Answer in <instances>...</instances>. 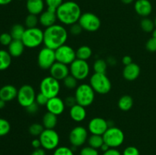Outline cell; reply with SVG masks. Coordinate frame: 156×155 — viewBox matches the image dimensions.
Wrapping results in <instances>:
<instances>
[{"label":"cell","instance_id":"obj_53","mask_svg":"<svg viewBox=\"0 0 156 155\" xmlns=\"http://www.w3.org/2000/svg\"><path fill=\"white\" fill-rule=\"evenodd\" d=\"M5 103H6L5 101H4V100L0 99V109H3V108L5 106Z\"/></svg>","mask_w":156,"mask_h":155},{"label":"cell","instance_id":"obj_36","mask_svg":"<svg viewBox=\"0 0 156 155\" xmlns=\"http://www.w3.org/2000/svg\"><path fill=\"white\" fill-rule=\"evenodd\" d=\"M44 130V126L40 123H33L29 127V132L33 136H40Z\"/></svg>","mask_w":156,"mask_h":155},{"label":"cell","instance_id":"obj_42","mask_svg":"<svg viewBox=\"0 0 156 155\" xmlns=\"http://www.w3.org/2000/svg\"><path fill=\"white\" fill-rule=\"evenodd\" d=\"M122 155H140V150L134 146H129L123 150Z\"/></svg>","mask_w":156,"mask_h":155},{"label":"cell","instance_id":"obj_9","mask_svg":"<svg viewBox=\"0 0 156 155\" xmlns=\"http://www.w3.org/2000/svg\"><path fill=\"white\" fill-rule=\"evenodd\" d=\"M36 96L33 87L29 84H24L18 89L17 100L21 106L27 108L32 103H35Z\"/></svg>","mask_w":156,"mask_h":155},{"label":"cell","instance_id":"obj_25","mask_svg":"<svg viewBox=\"0 0 156 155\" xmlns=\"http://www.w3.org/2000/svg\"><path fill=\"white\" fill-rule=\"evenodd\" d=\"M57 115L50 112H47L43 116L42 125L44 126V129H54L57 124Z\"/></svg>","mask_w":156,"mask_h":155},{"label":"cell","instance_id":"obj_6","mask_svg":"<svg viewBox=\"0 0 156 155\" xmlns=\"http://www.w3.org/2000/svg\"><path fill=\"white\" fill-rule=\"evenodd\" d=\"M40 92L49 99L57 97L60 92L59 81L50 75L44 78L40 84Z\"/></svg>","mask_w":156,"mask_h":155},{"label":"cell","instance_id":"obj_26","mask_svg":"<svg viewBox=\"0 0 156 155\" xmlns=\"http://www.w3.org/2000/svg\"><path fill=\"white\" fill-rule=\"evenodd\" d=\"M12 63V56L8 51L0 50V71H4L9 68Z\"/></svg>","mask_w":156,"mask_h":155},{"label":"cell","instance_id":"obj_17","mask_svg":"<svg viewBox=\"0 0 156 155\" xmlns=\"http://www.w3.org/2000/svg\"><path fill=\"white\" fill-rule=\"evenodd\" d=\"M46 108L47 109V112H51L58 116L64 112L66 104L64 100H62L57 96V97L49 99L48 102L46 105Z\"/></svg>","mask_w":156,"mask_h":155},{"label":"cell","instance_id":"obj_23","mask_svg":"<svg viewBox=\"0 0 156 155\" xmlns=\"http://www.w3.org/2000/svg\"><path fill=\"white\" fill-rule=\"evenodd\" d=\"M140 74V68L137 64L131 63L130 65H126L123 70V76L126 80L132 81L138 78Z\"/></svg>","mask_w":156,"mask_h":155},{"label":"cell","instance_id":"obj_40","mask_svg":"<svg viewBox=\"0 0 156 155\" xmlns=\"http://www.w3.org/2000/svg\"><path fill=\"white\" fill-rule=\"evenodd\" d=\"M80 155H99L98 150L95 148L90 147V146H86L81 149Z\"/></svg>","mask_w":156,"mask_h":155},{"label":"cell","instance_id":"obj_15","mask_svg":"<svg viewBox=\"0 0 156 155\" xmlns=\"http://www.w3.org/2000/svg\"><path fill=\"white\" fill-rule=\"evenodd\" d=\"M109 127V123L107 120L101 117H95L88 122V130L91 135H103Z\"/></svg>","mask_w":156,"mask_h":155},{"label":"cell","instance_id":"obj_30","mask_svg":"<svg viewBox=\"0 0 156 155\" xmlns=\"http://www.w3.org/2000/svg\"><path fill=\"white\" fill-rule=\"evenodd\" d=\"M25 30L26 29L24 28V26L20 24H16L12 26V27L11 28L10 34L12 35L13 40H21Z\"/></svg>","mask_w":156,"mask_h":155},{"label":"cell","instance_id":"obj_32","mask_svg":"<svg viewBox=\"0 0 156 155\" xmlns=\"http://www.w3.org/2000/svg\"><path fill=\"white\" fill-rule=\"evenodd\" d=\"M140 26L143 31L146 33H151L154 30L155 27V23L152 20L148 18H143L140 22Z\"/></svg>","mask_w":156,"mask_h":155},{"label":"cell","instance_id":"obj_21","mask_svg":"<svg viewBox=\"0 0 156 155\" xmlns=\"http://www.w3.org/2000/svg\"><path fill=\"white\" fill-rule=\"evenodd\" d=\"M18 91L15 86L12 84H6L0 88V99L5 102L12 101L17 98Z\"/></svg>","mask_w":156,"mask_h":155},{"label":"cell","instance_id":"obj_31","mask_svg":"<svg viewBox=\"0 0 156 155\" xmlns=\"http://www.w3.org/2000/svg\"><path fill=\"white\" fill-rule=\"evenodd\" d=\"M107 68H108V63L104 59H97L93 65V69H94V73L106 74Z\"/></svg>","mask_w":156,"mask_h":155},{"label":"cell","instance_id":"obj_7","mask_svg":"<svg viewBox=\"0 0 156 155\" xmlns=\"http://www.w3.org/2000/svg\"><path fill=\"white\" fill-rule=\"evenodd\" d=\"M104 141L111 148H117L123 144L124 141V133L119 128L111 126L103 135Z\"/></svg>","mask_w":156,"mask_h":155},{"label":"cell","instance_id":"obj_3","mask_svg":"<svg viewBox=\"0 0 156 155\" xmlns=\"http://www.w3.org/2000/svg\"><path fill=\"white\" fill-rule=\"evenodd\" d=\"M94 95L95 92L89 84H82L76 88L74 96L78 104L87 107L93 103Z\"/></svg>","mask_w":156,"mask_h":155},{"label":"cell","instance_id":"obj_43","mask_svg":"<svg viewBox=\"0 0 156 155\" xmlns=\"http://www.w3.org/2000/svg\"><path fill=\"white\" fill-rule=\"evenodd\" d=\"M48 100H49L48 97H47L44 94H43L42 93L40 92L39 94H37L36 100H35V102H36L39 106H46L47 102H48Z\"/></svg>","mask_w":156,"mask_h":155},{"label":"cell","instance_id":"obj_29","mask_svg":"<svg viewBox=\"0 0 156 155\" xmlns=\"http://www.w3.org/2000/svg\"><path fill=\"white\" fill-rule=\"evenodd\" d=\"M87 141H88V146L97 149V150L100 149L102 144L105 143L103 136L98 135H91L90 136H88Z\"/></svg>","mask_w":156,"mask_h":155},{"label":"cell","instance_id":"obj_47","mask_svg":"<svg viewBox=\"0 0 156 155\" xmlns=\"http://www.w3.org/2000/svg\"><path fill=\"white\" fill-rule=\"evenodd\" d=\"M103 155H122L117 148H110L107 151L104 152Z\"/></svg>","mask_w":156,"mask_h":155},{"label":"cell","instance_id":"obj_13","mask_svg":"<svg viewBox=\"0 0 156 155\" xmlns=\"http://www.w3.org/2000/svg\"><path fill=\"white\" fill-rule=\"evenodd\" d=\"M56 62L54 50L44 46L40 50L37 56V63L40 68L44 70L50 69Z\"/></svg>","mask_w":156,"mask_h":155},{"label":"cell","instance_id":"obj_52","mask_svg":"<svg viewBox=\"0 0 156 155\" xmlns=\"http://www.w3.org/2000/svg\"><path fill=\"white\" fill-rule=\"evenodd\" d=\"M12 2V0H0V5H7Z\"/></svg>","mask_w":156,"mask_h":155},{"label":"cell","instance_id":"obj_54","mask_svg":"<svg viewBox=\"0 0 156 155\" xmlns=\"http://www.w3.org/2000/svg\"><path fill=\"white\" fill-rule=\"evenodd\" d=\"M134 0H121V2L123 3H124V4H130V3H132L133 2Z\"/></svg>","mask_w":156,"mask_h":155},{"label":"cell","instance_id":"obj_35","mask_svg":"<svg viewBox=\"0 0 156 155\" xmlns=\"http://www.w3.org/2000/svg\"><path fill=\"white\" fill-rule=\"evenodd\" d=\"M10 123L5 119L0 118V137L8 135L10 132Z\"/></svg>","mask_w":156,"mask_h":155},{"label":"cell","instance_id":"obj_20","mask_svg":"<svg viewBox=\"0 0 156 155\" xmlns=\"http://www.w3.org/2000/svg\"><path fill=\"white\" fill-rule=\"evenodd\" d=\"M87 112L85 107L76 103L69 109V116L73 121L81 122L86 118Z\"/></svg>","mask_w":156,"mask_h":155},{"label":"cell","instance_id":"obj_24","mask_svg":"<svg viewBox=\"0 0 156 155\" xmlns=\"http://www.w3.org/2000/svg\"><path fill=\"white\" fill-rule=\"evenodd\" d=\"M24 48L25 46L22 41L13 40L8 46V52L12 56V57H19L24 53Z\"/></svg>","mask_w":156,"mask_h":155},{"label":"cell","instance_id":"obj_4","mask_svg":"<svg viewBox=\"0 0 156 155\" xmlns=\"http://www.w3.org/2000/svg\"><path fill=\"white\" fill-rule=\"evenodd\" d=\"M21 41L27 48L34 49L40 46L44 43V31L39 27L27 28Z\"/></svg>","mask_w":156,"mask_h":155},{"label":"cell","instance_id":"obj_22","mask_svg":"<svg viewBox=\"0 0 156 155\" xmlns=\"http://www.w3.org/2000/svg\"><path fill=\"white\" fill-rule=\"evenodd\" d=\"M45 5L44 0H27L26 9L29 14L40 15L44 12Z\"/></svg>","mask_w":156,"mask_h":155},{"label":"cell","instance_id":"obj_11","mask_svg":"<svg viewBox=\"0 0 156 155\" xmlns=\"http://www.w3.org/2000/svg\"><path fill=\"white\" fill-rule=\"evenodd\" d=\"M79 24L82 29L88 32H95L100 28L101 20L94 13L85 12L82 14L79 20Z\"/></svg>","mask_w":156,"mask_h":155},{"label":"cell","instance_id":"obj_33","mask_svg":"<svg viewBox=\"0 0 156 155\" xmlns=\"http://www.w3.org/2000/svg\"><path fill=\"white\" fill-rule=\"evenodd\" d=\"M62 82H63L64 87L67 89H76L78 87V80L71 74H69L66 78H65L62 80Z\"/></svg>","mask_w":156,"mask_h":155},{"label":"cell","instance_id":"obj_38","mask_svg":"<svg viewBox=\"0 0 156 155\" xmlns=\"http://www.w3.org/2000/svg\"><path fill=\"white\" fill-rule=\"evenodd\" d=\"M47 9L56 12V9L62 4L63 0H44Z\"/></svg>","mask_w":156,"mask_h":155},{"label":"cell","instance_id":"obj_12","mask_svg":"<svg viewBox=\"0 0 156 155\" xmlns=\"http://www.w3.org/2000/svg\"><path fill=\"white\" fill-rule=\"evenodd\" d=\"M55 55L56 62L66 65H70L77 59L76 51L73 50V47L66 44L55 50Z\"/></svg>","mask_w":156,"mask_h":155},{"label":"cell","instance_id":"obj_16","mask_svg":"<svg viewBox=\"0 0 156 155\" xmlns=\"http://www.w3.org/2000/svg\"><path fill=\"white\" fill-rule=\"evenodd\" d=\"M49 70H50V76L58 81H62L69 74H70L69 67L65 64L58 62H55Z\"/></svg>","mask_w":156,"mask_h":155},{"label":"cell","instance_id":"obj_34","mask_svg":"<svg viewBox=\"0 0 156 155\" xmlns=\"http://www.w3.org/2000/svg\"><path fill=\"white\" fill-rule=\"evenodd\" d=\"M38 23H39V17H37V15H32V14H29L28 15H27L24 21V24L27 28L37 27Z\"/></svg>","mask_w":156,"mask_h":155},{"label":"cell","instance_id":"obj_37","mask_svg":"<svg viewBox=\"0 0 156 155\" xmlns=\"http://www.w3.org/2000/svg\"><path fill=\"white\" fill-rule=\"evenodd\" d=\"M53 155H74V152L73 149L70 147L60 146L55 149Z\"/></svg>","mask_w":156,"mask_h":155},{"label":"cell","instance_id":"obj_8","mask_svg":"<svg viewBox=\"0 0 156 155\" xmlns=\"http://www.w3.org/2000/svg\"><path fill=\"white\" fill-rule=\"evenodd\" d=\"M41 142V147L44 150H53L59 147V135L54 129H44L42 133L39 136Z\"/></svg>","mask_w":156,"mask_h":155},{"label":"cell","instance_id":"obj_5","mask_svg":"<svg viewBox=\"0 0 156 155\" xmlns=\"http://www.w3.org/2000/svg\"><path fill=\"white\" fill-rule=\"evenodd\" d=\"M89 84L99 94H106L111 90V82L106 74L94 73L90 78Z\"/></svg>","mask_w":156,"mask_h":155},{"label":"cell","instance_id":"obj_49","mask_svg":"<svg viewBox=\"0 0 156 155\" xmlns=\"http://www.w3.org/2000/svg\"><path fill=\"white\" fill-rule=\"evenodd\" d=\"M30 155H46V151L44 148H37V149H34L33 152L31 153Z\"/></svg>","mask_w":156,"mask_h":155},{"label":"cell","instance_id":"obj_2","mask_svg":"<svg viewBox=\"0 0 156 155\" xmlns=\"http://www.w3.org/2000/svg\"><path fill=\"white\" fill-rule=\"evenodd\" d=\"M57 20L64 25L71 26L79 22L82 15V10L78 3L73 1L63 2L56 9Z\"/></svg>","mask_w":156,"mask_h":155},{"label":"cell","instance_id":"obj_28","mask_svg":"<svg viewBox=\"0 0 156 155\" xmlns=\"http://www.w3.org/2000/svg\"><path fill=\"white\" fill-rule=\"evenodd\" d=\"M92 50L88 46H82L76 50V58L81 60L87 61L91 58Z\"/></svg>","mask_w":156,"mask_h":155},{"label":"cell","instance_id":"obj_45","mask_svg":"<svg viewBox=\"0 0 156 155\" xmlns=\"http://www.w3.org/2000/svg\"><path fill=\"white\" fill-rule=\"evenodd\" d=\"M64 102H65L66 106H69V108L72 107V106H73L74 105H76V103H76V100L75 96H69V97H67L65 99Z\"/></svg>","mask_w":156,"mask_h":155},{"label":"cell","instance_id":"obj_39","mask_svg":"<svg viewBox=\"0 0 156 155\" xmlns=\"http://www.w3.org/2000/svg\"><path fill=\"white\" fill-rule=\"evenodd\" d=\"M12 40H13V38L10 33H2L0 34V43L2 46H9Z\"/></svg>","mask_w":156,"mask_h":155},{"label":"cell","instance_id":"obj_51","mask_svg":"<svg viewBox=\"0 0 156 155\" xmlns=\"http://www.w3.org/2000/svg\"><path fill=\"white\" fill-rule=\"evenodd\" d=\"M110 148H111V147H110L108 145V144H105V143H104V144H102L101 147L100 149H101V150L103 152H105V151H107V150H109Z\"/></svg>","mask_w":156,"mask_h":155},{"label":"cell","instance_id":"obj_18","mask_svg":"<svg viewBox=\"0 0 156 155\" xmlns=\"http://www.w3.org/2000/svg\"><path fill=\"white\" fill-rule=\"evenodd\" d=\"M134 9L137 15L146 18L152 12V3L149 0H136L134 4Z\"/></svg>","mask_w":156,"mask_h":155},{"label":"cell","instance_id":"obj_10","mask_svg":"<svg viewBox=\"0 0 156 155\" xmlns=\"http://www.w3.org/2000/svg\"><path fill=\"white\" fill-rule=\"evenodd\" d=\"M70 74L78 81L85 80L90 74V66L87 61L76 59L69 65Z\"/></svg>","mask_w":156,"mask_h":155},{"label":"cell","instance_id":"obj_44","mask_svg":"<svg viewBox=\"0 0 156 155\" xmlns=\"http://www.w3.org/2000/svg\"><path fill=\"white\" fill-rule=\"evenodd\" d=\"M146 50L149 52H156V38L151 37L150 39L148 40L146 44Z\"/></svg>","mask_w":156,"mask_h":155},{"label":"cell","instance_id":"obj_1","mask_svg":"<svg viewBox=\"0 0 156 155\" xmlns=\"http://www.w3.org/2000/svg\"><path fill=\"white\" fill-rule=\"evenodd\" d=\"M68 39V32L65 27L61 24H55L54 25L47 27L44 31V46L52 50H56L64 45Z\"/></svg>","mask_w":156,"mask_h":155},{"label":"cell","instance_id":"obj_41","mask_svg":"<svg viewBox=\"0 0 156 155\" xmlns=\"http://www.w3.org/2000/svg\"><path fill=\"white\" fill-rule=\"evenodd\" d=\"M82 30H83V29L81 27L80 24H79V22L76 23V24H72V25L70 26L69 32L72 35H73V36H78V35H79L82 33Z\"/></svg>","mask_w":156,"mask_h":155},{"label":"cell","instance_id":"obj_55","mask_svg":"<svg viewBox=\"0 0 156 155\" xmlns=\"http://www.w3.org/2000/svg\"><path fill=\"white\" fill-rule=\"evenodd\" d=\"M152 37L156 38V28L154 29V30L152 31Z\"/></svg>","mask_w":156,"mask_h":155},{"label":"cell","instance_id":"obj_56","mask_svg":"<svg viewBox=\"0 0 156 155\" xmlns=\"http://www.w3.org/2000/svg\"><path fill=\"white\" fill-rule=\"evenodd\" d=\"M154 23H155V27L156 28V18H155V21H154Z\"/></svg>","mask_w":156,"mask_h":155},{"label":"cell","instance_id":"obj_27","mask_svg":"<svg viewBox=\"0 0 156 155\" xmlns=\"http://www.w3.org/2000/svg\"><path fill=\"white\" fill-rule=\"evenodd\" d=\"M133 106V99L129 95H123L119 99L118 107L123 111H128Z\"/></svg>","mask_w":156,"mask_h":155},{"label":"cell","instance_id":"obj_14","mask_svg":"<svg viewBox=\"0 0 156 155\" xmlns=\"http://www.w3.org/2000/svg\"><path fill=\"white\" fill-rule=\"evenodd\" d=\"M88 138V131L83 126H76L69 132V140L73 147H78L83 145Z\"/></svg>","mask_w":156,"mask_h":155},{"label":"cell","instance_id":"obj_46","mask_svg":"<svg viewBox=\"0 0 156 155\" xmlns=\"http://www.w3.org/2000/svg\"><path fill=\"white\" fill-rule=\"evenodd\" d=\"M38 106H39V105H38L37 103L35 102V103H32L31 105H30L29 106H27V107L25 108V109L28 113L34 114V113H36V112L38 111V109H39Z\"/></svg>","mask_w":156,"mask_h":155},{"label":"cell","instance_id":"obj_50","mask_svg":"<svg viewBox=\"0 0 156 155\" xmlns=\"http://www.w3.org/2000/svg\"><path fill=\"white\" fill-rule=\"evenodd\" d=\"M122 62H123V64L125 66L128 65H130L131 63H133L132 58L129 56H125L123 58V59H122Z\"/></svg>","mask_w":156,"mask_h":155},{"label":"cell","instance_id":"obj_19","mask_svg":"<svg viewBox=\"0 0 156 155\" xmlns=\"http://www.w3.org/2000/svg\"><path fill=\"white\" fill-rule=\"evenodd\" d=\"M56 20H57V17H56V12L49 10V9L44 11L39 15V23L45 28L54 25L56 24Z\"/></svg>","mask_w":156,"mask_h":155},{"label":"cell","instance_id":"obj_48","mask_svg":"<svg viewBox=\"0 0 156 155\" xmlns=\"http://www.w3.org/2000/svg\"><path fill=\"white\" fill-rule=\"evenodd\" d=\"M31 145L34 149L41 148V141H40L39 138H35V139H34L31 142Z\"/></svg>","mask_w":156,"mask_h":155}]
</instances>
